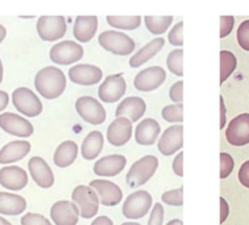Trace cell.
<instances>
[{
  "instance_id": "cell-9",
  "label": "cell",
  "mask_w": 249,
  "mask_h": 225,
  "mask_svg": "<svg viewBox=\"0 0 249 225\" xmlns=\"http://www.w3.org/2000/svg\"><path fill=\"white\" fill-rule=\"evenodd\" d=\"M75 109L77 113L81 116L82 120H85L92 125H100L106 121L105 107L102 105L99 100L92 96H81L75 102Z\"/></svg>"
},
{
  "instance_id": "cell-53",
  "label": "cell",
  "mask_w": 249,
  "mask_h": 225,
  "mask_svg": "<svg viewBox=\"0 0 249 225\" xmlns=\"http://www.w3.org/2000/svg\"><path fill=\"white\" fill-rule=\"evenodd\" d=\"M122 225H141L139 223H133V221H128V223H123Z\"/></svg>"
},
{
  "instance_id": "cell-42",
  "label": "cell",
  "mask_w": 249,
  "mask_h": 225,
  "mask_svg": "<svg viewBox=\"0 0 249 225\" xmlns=\"http://www.w3.org/2000/svg\"><path fill=\"white\" fill-rule=\"evenodd\" d=\"M169 96L174 103H182L183 102V82L179 81L172 86V88L169 91Z\"/></svg>"
},
{
  "instance_id": "cell-29",
  "label": "cell",
  "mask_w": 249,
  "mask_h": 225,
  "mask_svg": "<svg viewBox=\"0 0 249 225\" xmlns=\"http://www.w3.org/2000/svg\"><path fill=\"white\" fill-rule=\"evenodd\" d=\"M78 145L74 141H64L58 145L54 153V165L57 167H68L75 162L78 157Z\"/></svg>"
},
{
  "instance_id": "cell-45",
  "label": "cell",
  "mask_w": 249,
  "mask_h": 225,
  "mask_svg": "<svg viewBox=\"0 0 249 225\" xmlns=\"http://www.w3.org/2000/svg\"><path fill=\"white\" fill-rule=\"evenodd\" d=\"M228 215H230V207H228V203L224 198H220V223H224V221L228 219Z\"/></svg>"
},
{
  "instance_id": "cell-36",
  "label": "cell",
  "mask_w": 249,
  "mask_h": 225,
  "mask_svg": "<svg viewBox=\"0 0 249 225\" xmlns=\"http://www.w3.org/2000/svg\"><path fill=\"white\" fill-rule=\"evenodd\" d=\"M236 40L241 49L249 52V20H244L236 32Z\"/></svg>"
},
{
  "instance_id": "cell-4",
  "label": "cell",
  "mask_w": 249,
  "mask_h": 225,
  "mask_svg": "<svg viewBox=\"0 0 249 225\" xmlns=\"http://www.w3.org/2000/svg\"><path fill=\"white\" fill-rule=\"evenodd\" d=\"M159 167V158L145 156L133 163L127 174V183L131 189H137L145 185L154 175Z\"/></svg>"
},
{
  "instance_id": "cell-46",
  "label": "cell",
  "mask_w": 249,
  "mask_h": 225,
  "mask_svg": "<svg viewBox=\"0 0 249 225\" xmlns=\"http://www.w3.org/2000/svg\"><path fill=\"white\" fill-rule=\"evenodd\" d=\"M9 103V96L5 91L0 90V112L4 111L7 108V105Z\"/></svg>"
},
{
  "instance_id": "cell-38",
  "label": "cell",
  "mask_w": 249,
  "mask_h": 225,
  "mask_svg": "<svg viewBox=\"0 0 249 225\" xmlns=\"http://www.w3.org/2000/svg\"><path fill=\"white\" fill-rule=\"evenodd\" d=\"M233 167H235L233 158L228 153H220V178L222 179L228 178L233 171Z\"/></svg>"
},
{
  "instance_id": "cell-50",
  "label": "cell",
  "mask_w": 249,
  "mask_h": 225,
  "mask_svg": "<svg viewBox=\"0 0 249 225\" xmlns=\"http://www.w3.org/2000/svg\"><path fill=\"white\" fill-rule=\"evenodd\" d=\"M166 225H183V223H182V220H179V219H174V220L169 221Z\"/></svg>"
},
{
  "instance_id": "cell-41",
  "label": "cell",
  "mask_w": 249,
  "mask_h": 225,
  "mask_svg": "<svg viewBox=\"0 0 249 225\" xmlns=\"http://www.w3.org/2000/svg\"><path fill=\"white\" fill-rule=\"evenodd\" d=\"M235 25V17L233 16H222L220 17V37L224 38L227 37L233 29Z\"/></svg>"
},
{
  "instance_id": "cell-49",
  "label": "cell",
  "mask_w": 249,
  "mask_h": 225,
  "mask_svg": "<svg viewBox=\"0 0 249 225\" xmlns=\"http://www.w3.org/2000/svg\"><path fill=\"white\" fill-rule=\"evenodd\" d=\"M5 37H7V29L0 24V44L5 40Z\"/></svg>"
},
{
  "instance_id": "cell-40",
  "label": "cell",
  "mask_w": 249,
  "mask_h": 225,
  "mask_svg": "<svg viewBox=\"0 0 249 225\" xmlns=\"http://www.w3.org/2000/svg\"><path fill=\"white\" fill-rule=\"evenodd\" d=\"M163 216H165V212H163L162 204H154L153 209L150 212L148 225H162Z\"/></svg>"
},
{
  "instance_id": "cell-37",
  "label": "cell",
  "mask_w": 249,
  "mask_h": 225,
  "mask_svg": "<svg viewBox=\"0 0 249 225\" xmlns=\"http://www.w3.org/2000/svg\"><path fill=\"white\" fill-rule=\"evenodd\" d=\"M168 41L170 45L176 46V48H181L183 45V21H178L169 31Z\"/></svg>"
},
{
  "instance_id": "cell-16",
  "label": "cell",
  "mask_w": 249,
  "mask_h": 225,
  "mask_svg": "<svg viewBox=\"0 0 249 225\" xmlns=\"http://www.w3.org/2000/svg\"><path fill=\"white\" fill-rule=\"evenodd\" d=\"M79 216L78 206L69 200H59L50 209V217L55 225H77Z\"/></svg>"
},
{
  "instance_id": "cell-39",
  "label": "cell",
  "mask_w": 249,
  "mask_h": 225,
  "mask_svg": "<svg viewBox=\"0 0 249 225\" xmlns=\"http://www.w3.org/2000/svg\"><path fill=\"white\" fill-rule=\"evenodd\" d=\"M21 225H53L45 216L38 213H27L21 217Z\"/></svg>"
},
{
  "instance_id": "cell-33",
  "label": "cell",
  "mask_w": 249,
  "mask_h": 225,
  "mask_svg": "<svg viewBox=\"0 0 249 225\" xmlns=\"http://www.w3.org/2000/svg\"><path fill=\"white\" fill-rule=\"evenodd\" d=\"M166 65L172 74L182 77L183 75V50L179 48V49H174L170 52L166 58Z\"/></svg>"
},
{
  "instance_id": "cell-52",
  "label": "cell",
  "mask_w": 249,
  "mask_h": 225,
  "mask_svg": "<svg viewBox=\"0 0 249 225\" xmlns=\"http://www.w3.org/2000/svg\"><path fill=\"white\" fill-rule=\"evenodd\" d=\"M3 81V63H1V59H0V83Z\"/></svg>"
},
{
  "instance_id": "cell-19",
  "label": "cell",
  "mask_w": 249,
  "mask_h": 225,
  "mask_svg": "<svg viewBox=\"0 0 249 225\" xmlns=\"http://www.w3.org/2000/svg\"><path fill=\"white\" fill-rule=\"evenodd\" d=\"M28 169L36 185L41 189H50L54 185V175L44 158L32 157L28 162Z\"/></svg>"
},
{
  "instance_id": "cell-47",
  "label": "cell",
  "mask_w": 249,
  "mask_h": 225,
  "mask_svg": "<svg viewBox=\"0 0 249 225\" xmlns=\"http://www.w3.org/2000/svg\"><path fill=\"white\" fill-rule=\"evenodd\" d=\"M226 113H227V109H226V105H224V99H223V96H220V128H224L226 125Z\"/></svg>"
},
{
  "instance_id": "cell-12",
  "label": "cell",
  "mask_w": 249,
  "mask_h": 225,
  "mask_svg": "<svg viewBox=\"0 0 249 225\" xmlns=\"http://www.w3.org/2000/svg\"><path fill=\"white\" fill-rule=\"evenodd\" d=\"M226 138L233 146L249 144V113H241L232 119L227 126Z\"/></svg>"
},
{
  "instance_id": "cell-20",
  "label": "cell",
  "mask_w": 249,
  "mask_h": 225,
  "mask_svg": "<svg viewBox=\"0 0 249 225\" xmlns=\"http://www.w3.org/2000/svg\"><path fill=\"white\" fill-rule=\"evenodd\" d=\"M0 185L11 191H20L28 185V174L20 166L0 169Z\"/></svg>"
},
{
  "instance_id": "cell-13",
  "label": "cell",
  "mask_w": 249,
  "mask_h": 225,
  "mask_svg": "<svg viewBox=\"0 0 249 225\" xmlns=\"http://www.w3.org/2000/svg\"><path fill=\"white\" fill-rule=\"evenodd\" d=\"M103 78L102 69L95 65L89 63H77L69 70V79L79 86L98 85Z\"/></svg>"
},
{
  "instance_id": "cell-11",
  "label": "cell",
  "mask_w": 249,
  "mask_h": 225,
  "mask_svg": "<svg viewBox=\"0 0 249 225\" xmlns=\"http://www.w3.org/2000/svg\"><path fill=\"white\" fill-rule=\"evenodd\" d=\"M166 81V71L161 66H150L141 70L133 81L135 88L141 92L157 90Z\"/></svg>"
},
{
  "instance_id": "cell-8",
  "label": "cell",
  "mask_w": 249,
  "mask_h": 225,
  "mask_svg": "<svg viewBox=\"0 0 249 225\" xmlns=\"http://www.w3.org/2000/svg\"><path fill=\"white\" fill-rule=\"evenodd\" d=\"M12 103L18 112L27 117H36L42 112V103L35 92L27 87H20L12 92Z\"/></svg>"
},
{
  "instance_id": "cell-32",
  "label": "cell",
  "mask_w": 249,
  "mask_h": 225,
  "mask_svg": "<svg viewBox=\"0 0 249 225\" xmlns=\"http://www.w3.org/2000/svg\"><path fill=\"white\" fill-rule=\"evenodd\" d=\"M237 68V58L232 52L228 50H222L220 52V83L231 77L233 71Z\"/></svg>"
},
{
  "instance_id": "cell-26",
  "label": "cell",
  "mask_w": 249,
  "mask_h": 225,
  "mask_svg": "<svg viewBox=\"0 0 249 225\" xmlns=\"http://www.w3.org/2000/svg\"><path fill=\"white\" fill-rule=\"evenodd\" d=\"M31 152V144L28 141H12L0 150V163L8 165V163L18 162L23 159Z\"/></svg>"
},
{
  "instance_id": "cell-5",
  "label": "cell",
  "mask_w": 249,
  "mask_h": 225,
  "mask_svg": "<svg viewBox=\"0 0 249 225\" xmlns=\"http://www.w3.org/2000/svg\"><path fill=\"white\" fill-rule=\"evenodd\" d=\"M36 29L41 40L54 42L66 35L68 23L64 16H41L37 20Z\"/></svg>"
},
{
  "instance_id": "cell-21",
  "label": "cell",
  "mask_w": 249,
  "mask_h": 225,
  "mask_svg": "<svg viewBox=\"0 0 249 225\" xmlns=\"http://www.w3.org/2000/svg\"><path fill=\"white\" fill-rule=\"evenodd\" d=\"M146 112V103L139 96H128L116 108V117H127L132 122L139 121Z\"/></svg>"
},
{
  "instance_id": "cell-6",
  "label": "cell",
  "mask_w": 249,
  "mask_h": 225,
  "mask_svg": "<svg viewBox=\"0 0 249 225\" xmlns=\"http://www.w3.org/2000/svg\"><path fill=\"white\" fill-rule=\"evenodd\" d=\"M72 202L79 208V215L82 219H91L98 213L99 209V196L90 186H78L71 194Z\"/></svg>"
},
{
  "instance_id": "cell-10",
  "label": "cell",
  "mask_w": 249,
  "mask_h": 225,
  "mask_svg": "<svg viewBox=\"0 0 249 225\" xmlns=\"http://www.w3.org/2000/svg\"><path fill=\"white\" fill-rule=\"evenodd\" d=\"M127 91V82L123 74H112L106 78L98 88V96L103 103H116Z\"/></svg>"
},
{
  "instance_id": "cell-35",
  "label": "cell",
  "mask_w": 249,
  "mask_h": 225,
  "mask_svg": "<svg viewBox=\"0 0 249 225\" xmlns=\"http://www.w3.org/2000/svg\"><path fill=\"white\" fill-rule=\"evenodd\" d=\"M161 199L165 204L181 207V206H183V189L179 187V189L166 191L165 194H162Z\"/></svg>"
},
{
  "instance_id": "cell-27",
  "label": "cell",
  "mask_w": 249,
  "mask_h": 225,
  "mask_svg": "<svg viewBox=\"0 0 249 225\" xmlns=\"http://www.w3.org/2000/svg\"><path fill=\"white\" fill-rule=\"evenodd\" d=\"M27 208V202L23 196L16 194L0 192V215L16 216L21 215Z\"/></svg>"
},
{
  "instance_id": "cell-44",
  "label": "cell",
  "mask_w": 249,
  "mask_h": 225,
  "mask_svg": "<svg viewBox=\"0 0 249 225\" xmlns=\"http://www.w3.org/2000/svg\"><path fill=\"white\" fill-rule=\"evenodd\" d=\"M173 171L178 176L183 175V153L179 152L173 161Z\"/></svg>"
},
{
  "instance_id": "cell-28",
  "label": "cell",
  "mask_w": 249,
  "mask_h": 225,
  "mask_svg": "<svg viewBox=\"0 0 249 225\" xmlns=\"http://www.w3.org/2000/svg\"><path fill=\"white\" fill-rule=\"evenodd\" d=\"M105 145V138L102 132L94 131L86 136V138L83 140L81 146L82 157L87 159V161H92L95 159L102 152Z\"/></svg>"
},
{
  "instance_id": "cell-1",
  "label": "cell",
  "mask_w": 249,
  "mask_h": 225,
  "mask_svg": "<svg viewBox=\"0 0 249 225\" xmlns=\"http://www.w3.org/2000/svg\"><path fill=\"white\" fill-rule=\"evenodd\" d=\"M35 87L42 98L48 100L57 99L66 88V77L61 69L46 66L36 74Z\"/></svg>"
},
{
  "instance_id": "cell-31",
  "label": "cell",
  "mask_w": 249,
  "mask_h": 225,
  "mask_svg": "<svg viewBox=\"0 0 249 225\" xmlns=\"http://www.w3.org/2000/svg\"><path fill=\"white\" fill-rule=\"evenodd\" d=\"M141 16H107V23L113 29L135 31L141 25Z\"/></svg>"
},
{
  "instance_id": "cell-34",
  "label": "cell",
  "mask_w": 249,
  "mask_h": 225,
  "mask_svg": "<svg viewBox=\"0 0 249 225\" xmlns=\"http://www.w3.org/2000/svg\"><path fill=\"white\" fill-rule=\"evenodd\" d=\"M162 117L165 121L182 124V121H183V104L177 103L166 105L162 109Z\"/></svg>"
},
{
  "instance_id": "cell-3",
  "label": "cell",
  "mask_w": 249,
  "mask_h": 225,
  "mask_svg": "<svg viewBox=\"0 0 249 225\" xmlns=\"http://www.w3.org/2000/svg\"><path fill=\"white\" fill-rule=\"evenodd\" d=\"M85 55V49L79 42L65 40L59 41L50 49V61L59 66H70L79 62Z\"/></svg>"
},
{
  "instance_id": "cell-43",
  "label": "cell",
  "mask_w": 249,
  "mask_h": 225,
  "mask_svg": "<svg viewBox=\"0 0 249 225\" xmlns=\"http://www.w3.org/2000/svg\"><path fill=\"white\" fill-rule=\"evenodd\" d=\"M239 182L241 185L249 189V161L244 162L241 165L240 170H239Z\"/></svg>"
},
{
  "instance_id": "cell-51",
  "label": "cell",
  "mask_w": 249,
  "mask_h": 225,
  "mask_svg": "<svg viewBox=\"0 0 249 225\" xmlns=\"http://www.w3.org/2000/svg\"><path fill=\"white\" fill-rule=\"evenodd\" d=\"M0 225H12V224H11V223H9L7 219H4V217L0 216Z\"/></svg>"
},
{
  "instance_id": "cell-15",
  "label": "cell",
  "mask_w": 249,
  "mask_h": 225,
  "mask_svg": "<svg viewBox=\"0 0 249 225\" xmlns=\"http://www.w3.org/2000/svg\"><path fill=\"white\" fill-rule=\"evenodd\" d=\"M90 187L96 191L102 206L113 207V206L120 204V202L123 200L122 190L113 182H109V180L106 179L91 180Z\"/></svg>"
},
{
  "instance_id": "cell-7",
  "label": "cell",
  "mask_w": 249,
  "mask_h": 225,
  "mask_svg": "<svg viewBox=\"0 0 249 225\" xmlns=\"http://www.w3.org/2000/svg\"><path fill=\"white\" fill-rule=\"evenodd\" d=\"M153 204V198L148 191L140 190L133 192L125 199L123 204V215L129 220H137L144 217Z\"/></svg>"
},
{
  "instance_id": "cell-30",
  "label": "cell",
  "mask_w": 249,
  "mask_h": 225,
  "mask_svg": "<svg viewBox=\"0 0 249 225\" xmlns=\"http://www.w3.org/2000/svg\"><path fill=\"white\" fill-rule=\"evenodd\" d=\"M173 16H145L144 23L149 33L154 36H161L172 25Z\"/></svg>"
},
{
  "instance_id": "cell-25",
  "label": "cell",
  "mask_w": 249,
  "mask_h": 225,
  "mask_svg": "<svg viewBox=\"0 0 249 225\" xmlns=\"http://www.w3.org/2000/svg\"><path fill=\"white\" fill-rule=\"evenodd\" d=\"M161 126L159 121L154 119H144L142 121L136 126L135 131V140L139 145H153L159 138Z\"/></svg>"
},
{
  "instance_id": "cell-22",
  "label": "cell",
  "mask_w": 249,
  "mask_h": 225,
  "mask_svg": "<svg viewBox=\"0 0 249 225\" xmlns=\"http://www.w3.org/2000/svg\"><path fill=\"white\" fill-rule=\"evenodd\" d=\"M127 165V158L122 154L106 156L96 161L94 165V173L99 176H116L119 175Z\"/></svg>"
},
{
  "instance_id": "cell-17",
  "label": "cell",
  "mask_w": 249,
  "mask_h": 225,
  "mask_svg": "<svg viewBox=\"0 0 249 225\" xmlns=\"http://www.w3.org/2000/svg\"><path fill=\"white\" fill-rule=\"evenodd\" d=\"M133 126L127 117H116L107 129V140L113 146H123L131 140Z\"/></svg>"
},
{
  "instance_id": "cell-18",
  "label": "cell",
  "mask_w": 249,
  "mask_h": 225,
  "mask_svg": "<svg viewBox=\"0 0 249 225\" xmlns=\"http://www.w3.org/2000/svg\"><path fill=\"white\" fill-rule=\"evenodd\" d=\"M183 146V126L173 125L163 132L159 140V150L163 156H173Z\"/></svg>"
},
{
  "instance_id": "cell-23",
  "label": "cell",
  "mask_w": 249,
  "mask_h": 225,
  "mask_svg": "<svg viewBox=\"0 0 249 225\" xmlns=\"http://www.w3.org/2000/svg\"><path fill=\"white\" fill-rule=\"evenodd\" d=\"M163 46H165V40L162 37H157V38L150 40L146 45L137 50L136 53H133V55L129 58V66L133 69L141 68L144 63H146L159 54L160 52L163 49Z\"/></svg>"
},
{
  "instance_id": "cell-2",
  "label": "cell",
  "mask_w": 249,
  "mask_h": 225,
  "mask_svg": "<svg viewBox=\"0 0 249 225\" xmlns=\"http://www.w3.org/2000/svg\"><path fill=\"white\" fill-rule=\"evenodd\" d=\"M99 45L115 55H131L136 49V42L120 31H105L98 37Z\"/></svg>"
},
{
  "instance_id": "cell-24",
  "label": "cell",
  "mask_w": 249,
  "mask_h": 225,
  "mask_svg": "<svg viewBox=\"0 0 249 225\" xmlns=\"http://www.w3.org/2000/svg\"><path fill=\"white\" fill-rule=\"evenodd\" d=\"M98 31V17L96 16H78L74 21L72 33L75 40L83 42H90Z\"/></svg>"
},
{
  "instance_id": "cell-48",
  "label": "cell",
  "mask_w": 249,
  "mask_h": 225,
  "mask_svg": "<svg viewBox=\"0 0 249 225\" xmlns=\"http://www.w3.org/2000/svg\"><path fill=\"white\" fill-rule=\"evenodd\" d=\"M91 225H113V223L109 217L99 216V217H96L95 220L91 223Z\"/></svg>"
},
{
  "instance_id": "cell-14",
  "label": "cell",
  "mask_w": 249,
  "mask_h": 225,
  "mask_svg": "<svg viewBox=\"0 0 249 225\" xmlns=\"http://www.w3.org/2000/svg\"><path fill=\"white\" fill-rule=\"evenodd\" d=\"M0 128L16 137H29L33 135V125L25 117L16 113L5 112L0 115Z\"/></svg>"
}]
</instances>
